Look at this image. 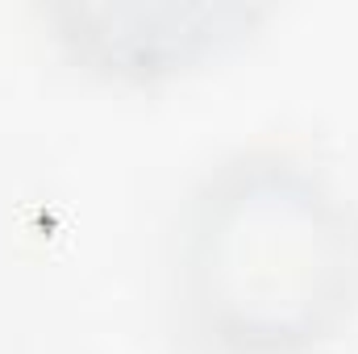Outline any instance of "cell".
I'll return each mask as SVG.
<instances>
[{
    "label": "cell",
    "mask_w": 358,
    "mask_h": 354,
    "mask_svg": "<svg viewBox=\"0 0 358 354\" xmlns=\"http://www.w3.org/2000/svg\"><path fill=\"white\" fill-rule=\"evenodd\" d=\"M179 304L200 354H308L358 309V217L325 179L246 155L200 183Z\"/></svg>",
    "instance_id": "cell-1"
}]
</instances>
